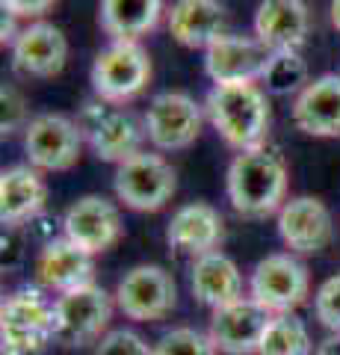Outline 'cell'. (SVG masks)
Segmentation results:
<instances>
[{
    "label": "cell",
    "mask_w": 340,
    "mask_h": 355,
    "mask_svg": "<svg viewBox=\"0 0 340 355\" xmlns=\"http://www.w3.org/2000/svg\"><path fill=\"white\" fill-rule=\"evenodd\" d=\"M228 202L246 219H267L284 207L287 196V166L281 154L267 146L240 151L225 175Z\"/></svg>",
    "instance_id": "cell-1"
},
{
    "label": "cell",
    "mask_w": 340,
    "mask_h": 355,
    "mask_svg": "<svg viewBox=\"0 0 340 355\" xmlns=\"http://www.w3.org/2000/svg\"><path fill=\"white\" fill-rule=\"evenodd\" d=\"M204 107L219 137L237 148V154L263 146L269 133V101L258 83L213 86Z\"/></svg>",
    "instance_id": "cell-2"
},
{
    "label": "cell",
    "mask_w": 340,
    "mask_h": 355,
    "mask_svg": "<svg viewBox=\"0 0 340 355\" xmlns=\"http://www.w3.org/2000/svg\"><path fill=\"white\" fill-rule=\"evenodd\" d=\"M3 355H39L53 335V302L42 287H21L3 299L0 308Z\"/></svg>",
    "instance_id": "cell-3"
},
{
    "label": "cell",
    "mask_w": 340,
    "mask_h": 355,
    "mask_svg": "<svg viewBox=\"0 0 340 355\" xmlns=\"http://www.w3.org/2000/svg\"><path fill=\"white\" fill-rule=\"evenodd\" d=\"M78 128L83 139L89 142V148L95 151V157L116 166L136 157L142 151V139H148L145 125H139L134 113L118 110L109 101H101V98L80 107Z\"/></svg>",
    "instance_id": "cell-4"
},
{
    "label": "cell",
    "mask_w": 340,
    "mask_h": 355,
    "mask_svg": "<svg viewBox=\"0 0 340 355\" xmlns=\"http://www.w3.org/2000/svg\"><path fill=\"white\" fill-rule=\"evenodd\" d=\"M113 317V299L95 282L53 299V335L62 347H89L98 343Z\"/></svg>",
    "instance_id": "cell-5"
},
{
    "label": "cell",
    "mask_w": 340,
    "mask_h": 355,
    "mask_svg": "<svg viewBox=\"0 0 340 355\" xmlns=\"http://www.w3.org/2000/svg\"><path fill=\"white\" fill-rule=\"evenodd\" d=\"M89 80L101 101H130L151 80V57L139 42H109L104 51H98Z\"/></svg>",
    "instance_id": "cell-6"
},
{
    "label": "cell",
    "mask_w": 340,
    "mask_h": 355,
    "mask_svg": "<svg viewBox=\"0 0 340 355\" xmlns=\"http://www.w3.org/2000/svg\"><path fill=\"white\" fill-rule=\"evenodd\" d=\"M118 202L139 214H154L178 190V175L172 163L154 151H139L136 157L118 163L113 178Z\"/></svg>",
    "instance_id": "cell-7"
},
{
    "label": "cell",
    "mask_w": 340,
    "mask_h": 355,
    "mask_svg": "<svg viewBox=\"0 0 340 355\" xmlns=\"http://www.w3.org/2000/svg\"><path fill=\"white\" fill-rule=\"evenodd\" d=\"M311 293L308 266L290 252L267 254L251 270L249 296L260 302L269 314H293Z\"/></svg>",
    "instance_id": "cell-8"
},
{
    "label": "cell",
    "mask_w": 340,
    "mask_h": 355,
    "mask_svg": "<svg viewBox=\"0 0 340 355\" xmlns=\"http://www.w3.org/2000/svg\"><path fill=\"white\" fill-rule=\"evenodd\" d=\"M83 133L78 121L60 113H42L30 119L24 130V151L33 169L42 172H65L80 157Z\"/></svg>",
    "instance_id": "cell-9"
},
{
    "label": "cell",
    "mask_w": 340,
    "mask_h": 355,
    "mask_svg": "<svg viewBox=\"0 0 340 355\" xmlns=\"http://www.w3.org/2000/svg\"><path fill=\"white\" fill-rule=\"evenodd\" d=\"M175 299H178V291H175L172 275L157 263H139L127 270L116 287L118 311L136 323L163 320L175 308Z\"/></svg>",
    "instance_id": "cell-10"
},
{
    "label": "cell",
    "mask_w": 340,
    "mask_h": 355,
    "mask_svg": "<svg viewBox=\"0 0 340 355\" xmlns=\"http://www.w3.org/2000/svg\"><path fill=\"white\" fill-rule=\"evenodd\" d=\"M145 137L160 151L190 148L202 133V107L184 92H160L145 110Z\"/></svg>",
    "instance_id": "cell-11"
},
{
    "label": "cell",
    "mask_w": 340,
    "mask_h": 355,
    "mask_svg": "<svg viewBox=\"0 0 340 355\" xmlns=\"http://www.w3.org/2000/svg\"><path fill=\"white\" fill-rule=\"evenodd\" d=\"M272 317L276 314H269L260 302H255L251 296H243L231 305L213 311L207 335H211L213 347L225 355H258V347L267 335Z\"/></svg>",
    "instance_id": "cell-12"
},
{
    "label": "cell",
    "mask_w": 340,
    "mask_h": 355,
    "mask_svg": "<svg viewBox=\"0 0 340 355\" xmlns=\"http://www.w3.org/2000/svg\"><path fill=\"white\" fill-rule=\"evenodd\" d=\"M272 51L267 44L249 36H228L222 33L211 48L204 51V71L213 86L228 83H260Z\"/></svg>",
    "instance_id": "cell-13"
},
{
    "label": "cell",
    "mask_w": 340,
    "mask_h": 355,
    "mask_svg": "<svg viewBox=\"0 0 340 355\" xmlns=\"http://www.w3.org/2000/svg\"><path fill=\"white\" fill-rule=\"evenodd\" d=\"M65 240L80 246L89 254H101L122 240V216L118 207L104 196H83L78 198L62 216Z\"/></svg>",
    "instance_id": "cell-14"
},
{
    "label": "cell",
    "mask_w": 340,
    "mask_h": 355,
    "mask_svg": "<svg viewBox=\"0 0 340 355\" xmlns=\"http://www.w3.org/2000/svg\"><path fill=\"white\" fill-rule=\"evenodd\" d=\"M278 234L293 254H316L332 243V214L320 198L296 196L278 210Z\"/></svg>",
    "instance_id": "cell-15"
},
{
    "label": "cell",
    "mask_w": 340,
    "mask_h": 355,
    "mask_svg": "<svg viewBox=\"0 0 340 355\" xmlns=\"http://www.w3.org/2000/svg\"><path fill=\"white\" fill-rule=\"evenodd\" d=\"M69 60L65 33L51 21H33L12 42V69L24 77H57Z\"/></svg>",
    "instance_id": "cell-16"
},
{
    "label": "cell",
    "mask_w": 340,
    "mask_h": 355,
    "mask_svg": "<svg viewBox=\"0 0 340 355\" xmlns=\"http://www.w3.org/2000/svg\"><path fill=\"white\" fill-rule=\"evenodd\" d=\"M92 258L95 254L83 252L65 237L51 240L36 258V282L42 291H53V293H69L78 291V287H86L92 284L95 275Z\"/></svg>",
    "instance_id": "cell-17"
},
{
    "label": "cell",
    "mask_w": 340,
    "mask_h": 355,
    "mask_svg": "<svg viewBox=\"0 0 340 355\" xmlns=\"http://www.w3.org/2000/svg\"><path fill=\"white\" fill-rule=\"evenodd\" d=\"M311 12L305 0H260L255 9V39L276 51H299L308 39Z\"/></svg>",
    "instance_id": "cell-18"
},
{
    "label": "cell",
    "mask_w": 340,
    "mask_h": 355,
    "mask_svg": "<svg viewBox=\"0 0 340 355\" xmlns=\"http://www.w3.org/2000/svg\"><path fill=\"white\" fill-rule=\"evenodd\" d=\"M293 121L308 137H340V74H323L305 86L293 101Z\"/></svg>",
    "instance_id": "cell-19"
},
{
    "label": "cell",
    "mask_w": 340,
    "mask_h": 355,
    "mask_svg": "<svg viewBox=\"0 0 340 355\" xmlns=\"http://www.w3.org/2000/svg\"><path fill=\"white\" fill-rule=\"evenodd\" d=\"M222 237H225L222 216H219L216 207L204 205V202H193V205L178 207L166 228L169 246L181 254H193V258L216 252Z\"/></svg>",
    "instance_id": "cell-20"
},
{
    "label": "cell",
    "mask_w": 340,
    "mask_h": 355,
    "mask_svg": "<svg viewBox=\"0 0 340 355\" xmlns=\"http://www.w3.org/2000/svg\"><path fill=\"white\" fill-rule=\"evenodd\" d=\"M48 202V187L33 166H9L0 175V222L18 228L21 222L36 219Z\"/></svg>",
    "instance_id": "cell-21"
},
{
    "label": "cell",
    "mask_w": 340,
    "mask_h": 355,
    "mask_svg": "<svg viewBox=\"0 0 340 355\" xmlns=\"http://www.w3.org/2000/svg\"><path fill=\"white\" fill-rule=\"evenodd\" d=\"M190 287L193 296L213 311L243 299V275H240L237 263L222 252H207L193 261Z\"/></svg>",
    "instance_id": "cell-22"
},
{
    "label": "cell",
    "mask_w": 340,
    "mask_h": 355,
    "mask_svg": "<svg viewBox=\"0 0 340 355\" xmlns=\"http://www.w3.org/2000/svg\"><path fill=\"white\" fill-rule=\"evenodd\" d=\"M225 12L219 0H175L169 12V33L184 48H211L222 36Z\"/></svg>",
    "instance_id": "cell-23"
},
{
    "label": "cell",
    "mask_w": 340,
    "mask_h": 355,
    "mask_svg": "<svg viewBox=\"0 0 340 355\" xmlns=\"http://www.w3.org/2000/svg\"><path fill=\"white\" fill-rule=\"evenodd\" d=\"M163 0H101L98 21L113 42H139L160 24Z\"/></svg>",
    "instance_id": "cell-24"
},
{
    "label": "cell",
    "mask_w": 340,
    "mask_h": 355,
    "mask_svg": "<svg viewBox=\"0 0 340 355\" xmlns=\"http://www.w3.org/2000/svg\"><path fill=\"white\" fill-rule=\"evenodd\" d=\"M308 83V62L299 51H276L260 77V89L269 95H299Z\"/></svg>",
    "instance_id": "cell-25"
},
{
    "label": "cell",
    "mask_w": 340,
    "mask_h": 355,
    "mask_svg": "<svg viewBox=\"0 0 340 355\" xmlns=\"http://www.w3.org/2000/svg\"><path fill=\"white\" fill-rule=\"evenodd\" d=\"M258 355H311V335L296 314H276Z\"/></svg>",
    "instance_id": "cell-26"
},
{
    "label": "cell",
    "mask_w": 340,
    "mask_h": 355,
    "mask_svg": "<svg viewBox=\"0 0 340 355\" xmlns=\"http://www.w3.org/2000/svg\"><path fill=\"white\" fill-rule=\"evenodd\" d=\"M216 352L219 349L213 347L211 335H204L199 329H190V326L166 331L154 347V355H216Z\"/></svg>",
    "instance_id": "cell-27"
},
{
    "label": "cell",
    "mask_w": 340,
    "mask_h": 355,
    "mask_svg": "<svg viewBox=\"0 0 340 355\" xmlns=\"http://www.w3.org/2000/svg\"><path fill=\"white\" fill-rule=\"evenodd\" d=\"M314 311L325 329L340 335V272L320 284V291L314 296Z\"/></svg>",
    "instance_id": "cell-28"
},
{
    "label": "cell",
    "mask_w": 340,
    "mask_h": 355,
    "mask_svg": "<svg viewBox=\"0 0 340 355\" xmlns=\"http://www.w3.org/2000/svg\"><path fill=\"white\" fill-rule=\"evenodd\" d=\"M95 355H154V347H148L136 331L118 329V331H107V335L98 340Z\"/></svg>",
    "instance_id": "cell-29"
},
{
    "label": "cell",
    "mask_w": 340,
    "mask_h": 355,
    "mask_svg": "<svg viewBox=\"0 0 340 355\" xmlns=\"http://www.w3.org/2000/svg\"><path fill=\"white\" fill-rule=\"evenodd\" d=\"M0 107H3V113H0V128H3V137L15 130H27V101L24 95L18 92L15 86H3V92H0Z\"/></svg>",
    "instance_id": "cell-30"
},
{
    "label": "cell",
    "mask_w": 340,
    "mask_h": 355,
    "mask_svg": "<svg viewBox=\"0 0 340 355\" xmlns=\"http://www.w3.org/2000/svg\"><path fill=\"white\" fill-rule=\"evenodd\" d=\"M57 6V0H0V9L15 18H39L51 12Z\"/></svg>",
    "instance_id": "cell-31"
},
{
    "label": "cell",
    "mask_w": 340,
    "mask_h": 355,
    "mask_svg": "<svg viewBox=\"0 0 340 355\" xmlns=\"http://www.w3.org/2000/svg\"><path fill=\"white\" fill-rule=\"evenodd\" d=\"M314 355H340V335H337V338H328Z\"/></svg>",
    "instance_id": "cell-32"
},
{
    "label": "cell",
    "mask_w": 340,
    "mask_h": 355,
    "mask_svg": "<svg viewBox=\"0 0 340 355\" xmlns=\"http://www.w3.org/2000/svg\"><path fill=\"white\" fill-rule=\"evenodd\" d=\"M332 24L340 33V0H332Z\"/></svg>",
    "instance_id": "cell-33"
}]
</instances>
